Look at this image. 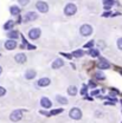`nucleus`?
Listing matches in <instances>:
<instances>
[{
    "label": "nucleus",
    "mask_w": 122,
    "mask_h": 123,
    "mask_svg": "<svg viewBox=\"0 0 122 123\" xmlns=\"http://www.w3.org/2000/svg\"><path fill=\"white\" fill-rule=\"evenodd\" d=\"M76 12H77V6L75 5V4H72V2L68 4V5L64 7V14L68 15V17L74 15Z\"/></svg>",
    "instance_id": "1"
},
{
    "label": "nucleus",
    "mask_w": 122,
    "mask_h": 123,
    "mask_svg": "<svg viewBox=\"0 0 122 123\" xmlns=\"http://www.w3.org/2000/svg\"><path fill=\"white\" fill-rule=\"evenodd\" d=\"M82 110L79 109V108H72L71 110H70V112H69V116H70V118H72V120H81L82 118Z\"/></svg>",
    "instance_id": "2"
},
{
    "label": "nucleus",
    "mask_w": 122,
    "mask_h": 123,
    "mask_svg": "<svg viewBox=\"0 0 122 123\" xmlns=\"http://www.w3.org/2000/svg\"><path fill=\"white\" fill-rule=\"evenodd\" d=\"M79 33H81L83 37H88V36H90V34L92 33L91 25H89V24H84V25H82L81 29H79Z\"/></svg>",
    "instance_id": "3"
},
{
    "label": "nucleus",
    "mask_w": 122,
    "mask_h": 123,
    "mask_svg": "<svg viewBox=\"0 0 122 123\" xmlns=\"http://www.w3.org/2000/svg\"><path fill=\"white\" fill-rule=\"evenodd\" d=\"M40 34H42V30L38 29V27L31 29V30L29 31V38H30L31 40H37V39L40 37Z\"/></svg>",
    "instance_id": "4"
},
{
    "label": "nucleus",
    "mask_w": 122,
    "mask_h": 123,
    "mask_svg": "<svg viewBox=\"0 0 122 123\" xmlns=\"http://www.w3.org/2000/svg\"><path fill=\"white\" fill-rule=\"evenodd\" d=\"M23 118V111L21 110H13L10 115V120L12 122H18Z\"/></svg>",
    "instance_id": "5"
},
{
    "label": "nucleus",
    "mask_w": 122,
    "mask_h": 123,
    "mask_svg": "<svg viewBox=\"0 0 122 123\" xmlns=\"http://www.w3.org/2000/svg\"><path fill=\"white\" fill-rule=\"evenodd\" d=\"M97 68H98V69H101V70L109 69V68H110V63H109L106 58L100 57V58H98V61H97Z\"/></svg>",
    "instance_id": "6"
},
{
    "label": "nucleus",
    "mask_w": 122,
    "mask_h": 123,
    "mask_svg": "<svg viewBox=\"0 0 122 123\" xmlns=\"http://www.w3.org/2000/svg\"><path fill=\"white\" fill-rule=\"evenodd\" d=\"M36 7H37V10L40 13H46L49 11V5H47V2H45V1H37Z\"/></svg>",
    "instance_id": "7"
},
{
    "label": "nucleus",
    "mask_w": 122,
    "mask_h": 123,
    "mask_svg": "<svg viewBox=\"0 0 122 123\" xmlns=\"http://www.w3.org/2000/svg\"><path fill=\"white\" fill-rule=\"evenodd\" d=\"M50 84H51V79H50L49 77H42V78H39L38 82H37V85L40 86V88H46V86H49Z\"/></svg>",
    "instance_id": "8"
},
{
    "label": "nucleus",
    "mask_w": 122,
    "mask_h": 123,
    "mask_svg": "<svg viewBox=\"0 0 122 123\" xmlns=\"http://www.w3.org/2000/svg\"><path fill=\"white\" fill-rule=\"evenodd\" d=\"M14 61L15 63H18V64H24V63H26L27 61V57H26V55L25 53H17L14 56Z\"/></svg>",
    "instance_id": "9"
},
{
    "label": "nucleus",
    "mask_w": 122,
    "mask_h": 123,
    "mask_svg": "<svg viewBox=\"0 0 122 123\" xmlns=\"http://www.w3.org/2000/svg\"><path fill=\"white\" fill-rule=\"evenodd\" d=\"M40 105L42 108H44V109H50L51 105H52V102H51V99L50 98H47V97H42L40 98Z\"/></svg>",
    "instance_id": "10"
},
{
    "label": "nucleus",
    "mask_w": 122,
    "mask_h": 123,
    "mask_svg": "<svg viewBox=\"0 0 122 123\" xmlns=\"http://www.w3.org/2000/svg\"><path fill=\"white\" fill-rule=\"evenodd\" d=\"M15 47H17V42L13 39H8V40L5 42V49L6 50L11 51V50H14Z\"/></svg>",
    "instance_id": "11"
},
{
    "label": "nucleus",
    "mask_w": 122,
    "mask_h": 123,
    "mask_svg": "<svg viewBox=\"0 0 122 123\" xmlns=\"http://www.w3.org/2000/svg\"><path fill=\"white\" fill-rule=\"evenodd\" d=\"M62 66H64V61L62 59V58H56L53 63L51 64V68L52 69H59Z\"/></svg>",
    "instance_id": "12"
},
{
    "label": "nucleus",
    "mask_w": 122,
    "mask_h": 123,
    "mask_svg": "<svg viewBox=\"0 0 122 123\" xmlns=\"http://www.w3.org/2000/svg\"><path fill=\"white\" fill-rule=\"evenodd\" d=\"M37 18H38V14L36 12H27L24 20L25 21H33V20H37Z\"/></svg>",
    "instance_id": "13"
},
{
    "label": "nucleus",
    "mask_w": 122,
    "mask_h": 123,
    "mask_svg": "<svg viewBox=\"0 0 122 123\" xmlns=\"http://www.w3.org/2000/svg\"><path fill=\"white\" fill-rule=\"evenodd\" d=\"M36 76H37V72H36V70H33V69H29V70H26V72H25V78H26L27 80L33 79Z\"/></svg>",
    "instance_id": "14"
},
{
    "label": "nucleus",
    "mask_w": 122,
    "mask_h": 123,
    "mask_svg": "<svg viewBox=\"0 0 122 123\" xmlns=\"http://www.w3.org/2000/svg\"><path fill=\"white\" fill-rule=\"evenodd\" d=\"M56 101H57L59 104H62V105H66V104H68V99H66L64 96H62V95H57V96H56Z\"/></svg>",
    "instance_id": "15"
},
{
    "label": "nucleus",
    "mask_w": 122,
    "mask_h": 123,
    "mask_svg": "<svg viewBox=\"0 0 122 123\" xmlns=\"http://www.w3.org/2000/svg\"><path fill=\"white\" fill-rule=\"evenodd\" d=\"M77 92H78V89H77V86H75V85H70V86L68 88L69 96H76Z\"/></svg>",
    "instance_id": "16"
},
{
    "label": "nucleus",
    "mask_w": 122,
    "mask_h": 123,
    "mask_svg": "<svg viewBox=\"0 0 122 123\" xmlns=\"http://www.w3.org/2000/svg\"><path fill=\"white\" fill-rule=\"evenodd\" d=\"M13 25H14V21H13V20H7V21L4 24V30L5 31H11L12 30V27H13Z\"/></svg>",
    "instance_id": "17"
},
{
    "label": "nucleus",
    "mask_w": 122,
    "mask_h": 123,
    "mask_svg": "<svg viewBox=\"0 0 122 123\" xmlns=\"http://www.w3.org/2000/svg\"><path fill=\"white\" fill-rule=\"evenodd\" d=\"M10 12H11V14L17 17V15L20 14V8L18 7V6H11L10 7Z\"/></svg>",
    "instance_id": "18"
},
{
    "label": "nucleus",
    "mask_w": 122,
    "mask_h": 123,
    "mask_svg": "<svg viewBox=\"0 0 122 123\" xmlns=\"http://www.w3.org/2000/svg\"><path fill=\"white\" fill-rule=\"evenodd\" d=\"M18 32L14 30H11V31H8V33H7V37H8V39H13V40H15L17 38H18Z\"/></svg>",
    "instance_id": "19"
},
{
    "label": "nucleus",
    "mask_w": 122,
    "mask_h": 123,
    "mask_svg": "<svg viewBox=\"0 0 122 123\" xmlns=\"http://www.w3.org/2000/svg\"><path fill=\"white\" fill-rule=\"evenodd\" d=\"M72 56H74V57H76V58H81V57H83V56H84V52H83L82 50H76V51H74V52H72Z\"/></svg>",
    "instance_id": "20"
},
{
    "label": "nucleus",
    "mask_w": 122,
    "mask_h": 123,
    "mask_svg": "<svg viewBox=\"0 0 122 123\" xmlns=\"http://www.w3.org/2000/svg\"><path fill=\"white\" fill-rule=\"evenodd\" d=\"M89 55H90V56H92V57H98L100 51H98L97 49H91V50L89 51Z\"/></svg>",
    "instance_id": "21"
},
{
    "label": "nucleus",
    "mask_w": 122,
    "mask_h": 123,
    "mask_svg": "<svg viewBox=\"0 0 122 123\" xmlns=\"http://www.w3.org/2000/svg\"><path fill=\"white\" fill-rule=\"evenodd\" d=\"M95 76H96V78H97L98 80H103V79L106 78V76H104V74H103L102 71H97Z\"/></svg>",
    "instance_id": "22"
},
{
    "label": "nucleus",
    "mask_w": 122,
    "mask_h": 123,
    "mask_svg": "<svg viewBox=\"0 0 122 123\" xmlns=\"http://www.w3.org/2000/svg\"><path fill=\"white\" fill-rule=\"evenodd\" d=\"M61 112H63V109H53L50 111V115L51 116H55V115H59Z\"/></svg>",
    "instance_id": "23"
},
{
    "label": "nucleus",
    "mask_w": 122,
    "mask_h": 123,
    "mask_svg": "<svg viewBox=\"0 0 122 123\" xmlns=\"http://www.w3.org/2000/svg\"><path fill=\"white\" fill-rule=\"evenodd\" d=\"M5 95H6V89L0 85V97H4Z\"/></svg>",
    "instance_id": "24"
},
{
    "label": "nucleus",
    "mask_w": 122,
    "mask_h": 123,
    "mask_svg": "<svg viewBox=\"0 0 122 123\" xmlns=\"http://www.w3.org/2000/svg\"><path fill=\"white\" fill-rule=\"evenodd\" d=\"M116 45H117V49L122 51V38H119V39H117V43H116Z\"/></svg>",
    "instance_id": "25"
},
{
    "label": "nucleus",
    "mask_w": 122,
    "mask_h": 123,
    "mask_svg": "<svg viewBox=\"0 0 122 123\" xmlns=\"http://www.w3.org/2000/svg\"><path fill=\"white\" fill-rule=\"evenodd\" d=\"M18 2L21 5V6H26L29 4V0H18Z\"/></svg>",
    "instance_id": "26"
},
{
    "label": "nucleus",
    "mask_w": 122,
    "mask_h": 123,
    "mask_svg": "<svg viewBox=\"0 0 122 123\" xmlns=\"http://www.w3.org/2000/svg\"><path fill=\"white\" fill-rule=\"evenodd\" d=\"M62 56H64V57H66V58H69V59L72 58V55H70V53H62Z\"/></svg>",
    "instance_id": "27"
},
{
    "label": "nucleus",
    "mask_w": 122,
    "mask_h": 123,
    "mask_svg": "<svg viewBox=\"0 0 122 123\" xmlns=\"http://www.w3.org/2000/svg\"><path fill=\"white\" fill-rule=\"evenodd\" d=\"M92 45H94V40H91V42H89V43H87V44L84 45V47H91Z\"/></svg>",
    "instance_id": "28"
},
{
    "label": "nucleus",
    "mask_w": 122,
    "mask_h": 123,
    "mask_svg": "<svg viewBox=\"0 0 122 123\" xmlns=\"http://www.w3.org/2000/svg\"><path fill=\"white\" fill-rule=\"evenodd\" d=\"M40 114H43L44 116H51V115H50V112H47V111H44V110H42V111H40Z\"/></svg>",
    "instance_id": "29"
},
{
    "label": "nucleus",
    "mask_w": 122,
    "mask_h": 123,
    "mask_svg": "<svg viewBox=\"0 0 122 123\" xmlns=\"http://www.w3.org/2000/svg\"><path fill=\"white\" fill-rule=\"evenodd\" d=\"M27 49H29V50H36V46L29 44V45H27Z\"/></svg>",
    "instance_id": "30"
},
{
    "label": "nucleus",
    "mask_w": 122,
    "mask_h": 123,
    "mask_svg": "<svg viewBox=\"0 0 122 123\" xmlns=\"http://www.w3.org/2000/svg\"><path fill=\"white\" fill-rule=\"evenodd\" d=\"M87 88H88V86H87V85H84V88H83V89H82V91H81V93H82V95H84V93H85V91H87Z\"/></svg>",
    "instance_id": "31"
},
{
    "label": "nucleus",
    "mask_w": 122,
    "mask_h": 123,
    "mask_svg": "<svg viewBox=\"0 0 122 123\" xmlns=\"http://www.w3.org/2000/svg\"><path fill=\"white\" fill-rule=\"evenodd\" d=\"M98 93H100V91H98V90H95V91H92V92H91L92 96H96V95H98Z\"/></svg>",
    "instance_id": "32"
},
{
    "label": "nucleus",
    "mask_w": 122,
    "mask_h": 123,
    "mask_svg": "<svg viewBox=\"0 0 122 123\" xmlns=\"http://www.w3.org/2000/svg\"><path fill=\"white\" fill-rule=\"evenodd\" d=\"M110 15V12H104L103 13V17H109Z\"/></svg>",
    "instance_id": "33"
},
{
    "label": "nucleus",
    "mask_w": 122,
    "mask_h": 123,
    "mask_svg": "<svg viewBox=\"0 0 122 123\" xmlns=\"http://www.w3.org/2000/svg\"><path fill=\"white\" fill-rule=\"evenodd\" d=\"M90 85H91V88H95V86H96V84L92 83V82H90Z\"/></svg>",
    "instance_id": "34"
},
{
    "label": "nucleus",
    "mask_w": 122,
    "mask_h": 123,
    "mask_svg": "<svg viewBox=\"0 0 122 123\" xmlns=\"http://www.w3.org/2000/svg\"><path fill=\"white\" fill-rule=\"evenodd\" d=\"M2 74V66H0V75Z\"/></svg>",
    "instance_id": "35"
},
{
    "label": "nucleus",
    "mask_w": 122,
    "mask_h": 123,
    "mask_svg": "<svg viewBox=\"0 0 122 123\" xmlns=\"http://www.w3.org/2000/svg\"><path fill=\"white\" fill-rule=\"evenodd\" d=\"M107 1H114V0H103V4H104V2H107Z\"/></svg>",
    "instance_id": "36"
},
{
    "label": "nucleus",
    "mask_w": 122,
    "mask_h": 123,
    "mask_svg": "<svg viewBox=\"0 0 122 123\" xmlns=\"http://www.w3.org/2000/svg\"><path fill=\"white\" fill-rule=\"evenodd\" d=\"M121 75H122V70H121Z\"/></svg>",
    "instance_id": "37"
},
{
    "label": "nucleus",
    "mask_w": 122,
    "mask_h": 123,
    "mask_svg": "<svg viewBox=\"0 0 122 123\" xmlns=\"http://www.w3.org/2000/svg\"><path fill=\"white\" fill-rule=\"evenodd\" d=\"M121 104H122V101H121Z\"/></svg>",
    "instance_id": "38"
}]
</instances>
